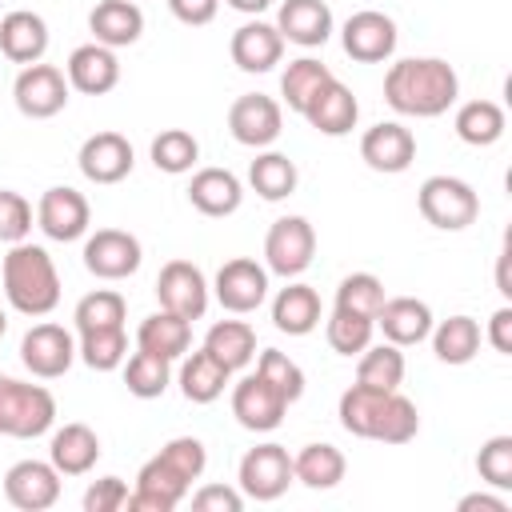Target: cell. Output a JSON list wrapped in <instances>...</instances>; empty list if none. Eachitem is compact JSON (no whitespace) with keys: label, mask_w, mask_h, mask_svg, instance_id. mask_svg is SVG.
Segmentation results:
<instances>
[{"label":"cell","mask_w":512,"mask_h":512,"mask_svg":"<svg viewBox=\"0 0 512 512\" xmlns=\"http://www.w3.org/2000/svg\"><path fill=\"white\" fill-rule=\"evenodd\" d=\"M208 468V452L196 436H172L152 460H144V468L136 472V488L128 492V512H172L192 480H200Z\"/></svg>","instance_id":"6da1fadb"},{"label":"cell","mask_w":512,"mask_h":512,"mask_svg":"<svg viewBox=\"0 0 512 512\" xmlns=\"http://www.w3.org/2000/svg\"><path fill=\"white\" fill-rule=\"evenodd\" d=\"M460 96V76L440 56H408L388 64L384 72V100L400 116L432 120L444 116Z\"/></svg>","instance_id":"7a4b0ae2"},{"label":"cell","mask_w":512,"mask_h":512,"mask_svg":"<svg viewBox=\"0 0 512 512\" xmlns=\"http://www.w3.org/2000/svg\"><path fill=\"white\" fill-rule=\"evenodd\" d=\"M340 428L360 436V440H376V444H408L420 432V412L416 404L396 388V392H376V388H344L340 404H336Z\"/></svg>","instance_id":"3957f363"},{"label":"cell","mask_w":512,"mask_h":512,"mask_svg":"<svg viewBox=\"0 0 512 512\" xmlns=\"http://www.w3.org/2000/svg\"><path fill=\"white\" fill-rule=\"evenodd\" d=\"M0 284H4L8 304L20 316H48L60 304V272H56L48 248H40L32 240L8 244Z\"/></svg>","instance_id":"277c9868"},{"label":"cell","mask_w":512,"mask_h":512,"mask_svg":"<svg viewBox=\"0 0 512 512\" xmlns=\"http://www.w3.org/2000/svg\"><path fill=\"white\" fill-rule=\"evenodd\" d=\"M56 424V396L44 384L0 376V436L36 440Z\"/></svg>","instance_id":"5b68a950"},{"label":"cell","mask_w":512,"mask_h":512,"mask_svg":"<svg viewBox=\"0 0 512 512\" xmlns=\"http://www.w3.org/2000/svg\"><path fill=\"white\" fill-rule=\"evenodd\" d=\"M420 216L440 232H464L480 216V196L460 176H428L416 192Z\"/></svg>","instance_id":"8992f818"},{"label":"cell","mask_w":512,"mask_h":512,"mask_svg":"<svg viewBox=\"0 0 512 512\" xmlns=\"http://www.w3.org/2000/svg\"><path fill=\"white\" fill-rule=\"evenodd\" d=\"M296 480L292 472V456L284 444H256L240 456V468H236V488L244 492V500H280L288 492V484Z\"/></svg>","instance_id":"52a82bcc"},{"label":"cell","mask_w":512,"mask_h":512,"mask_svg":"<svg viewBox=\"0 0 512 512\" xmlns=\"http://www.w3.org/2000/svg\"><path fill=\"white\" fill-rule=\"evenodd\" d=\"M312 256H316V228L304 216L272 220V228L264 236V268H268V276L296 280V276L308 272Z\"/></svg>","instance_id":"ba28073f"},{"label":"cell","mask_w":512,"mask_h":512,"mask_svg":"<svg viewBox=\"0 0 512 512\" xmlns=\"http://www.w3.org/2000/svg\"><path fill=\"white\" fill-rule=\"evenodd\" d=\"M12 100L20 108V116L28 120H52L68 108V76L56 64H24L16 84H12Z\"/></svg>","instance_id":"9c48e42d"},{"label":"cell","mask_w":512,"mask_h":512,"mask_svg":"<svg viewBox=\"0 0 512 512\" xmlns=\"http://www.w3.org/2000/svg\"><path fill=\"white\" fill-rule=\"evenodd\" d=\"M212 296L224 312L248 316L268 300V268L256 264L252 256H232L220 264V272L212 280Z\"/></svg>","instance_id":"30bf717a"},{"label":"cell","mask_w":512,"mask_h":512,"mask_svg":"<svg viewBox=\"0 0 512 512\" xmlns=\"http://www.w3.org/2000/svg\"><path fill=\"white\" fill-rule=\"evenodd\" d=\"M20 360L36 380H60L76 364V336L64 324H32L20 340Z\"/></svg>","instance_id":"8fae6325"},{"label":"cell","mask_w":512,"mask_h":512,"mask_svg":"<svg viewBox=\"0 0 512 512\" xmlns=\"http://www.w3.org/2000/svg\"><path fill=\"white\" fill-rule=\"evenodd\" d=\"M228 132L244 148H268L284 132V104L264 92H244L228 108Z\"/></svg>","instance_id":"7c38bea8"},{"label":"cell","mask_w":512,"mask_h":512,"mask_svg":"<svg viewBox=\"0 0 512 512\" xmlns=\"http://www.w3.org/2000/svg\"><path fill=\"white\" fill-rule=\"evenodd\" d=\"M156 300L164 312H176L184 320H200L208 312L212 284L192 260H168L156 276Z\"/></svg>","instance_id":"4fadbf2b"},{"label":"cell","mask_w":512,"mask_h":512,"mask_svg":"<svg viewBox=\"0 0 512 512\" xmlns=\"http://www.w3.org/2000/svg\"><path fill=\"white\" fill-rule=\"evenodd\" d=\"M88 224H92L88 196L68 184H56L36 200V228L56 244H72V240L88 236Z\"/></svg>","instance_id":"5bb4252c"},{"label":"cell","mask_w":512,"mask_h":512,"mask_svg":"<svg viewBox=\"0 0 512 512\" xmlns=\"http://www.w3.org/2000/svg\"><path fill=\"white\" fill-rule=\"evenodd\" d=\"M396 40H400L396 20L384 16V12H376V8L352 12V16L344 20V28H340L344 52H348L352 60H360V64H384V60H392Z\"/></svg>","instance_id":"9a60e30c"},{"label":"cell","mask_w":512,"mask_h":512,"mask_svg":"<svg viewBox=\"0 0 512 512\" xmlns=\"http://www.w3.org/2000/svg\"><path fill=\"white\" fill-rule=\"evenodd\" d=\"M144 260V248L124 228H96L84 240V268L96 280H128Z\"/></svg>","instance_id":"2e32d148"},{"label":"cell","mask_w":512,"mask_h":512,"mask_svg":"<svg viewBox=\"0 0 512 512\" xmlns=\"http://www.w3.org/2000/svg\"><path fill=\"white\" fill-rule=\"evenodd\" d=\"M60 480L52 460H16L4 472V500L20 512H48L60 500Z\"/></svg>","instance_id":"e0dca14e"},{"label":"cell","mask_w":512,"mask_h":512,"mask_svg":"<svg viewBox=\"0 0 512 512\" xmlns=\"http://www.w3.org/2000/svg\"><path fill=\"white\" fill-rule=\"evenodd\" d=\"M360 160H364L372 172H384V176L408 172L412 160H416V136H412V128H404L400 120H380V124H372V128L360 136Z\"/></svg>","instance_id":"ac0fdd59"},{"label":"cell","mask_w":512,"mask_h":512,"mask_svg":"<svg viewBox=\"0 0 512 512\" xmlns=\"http://www.w3.org/2000/svg\"><path fill=\"white\" fill-rule=\"evenodd\" d=\"M76 164H80V176L92 184H120L124 176H132L136 152H132L128 136H120V132H92L80 144Z\"/></svg>","instance_id":"d6986e66"},{"label":"cell","mask_w":512,"mask_h":512,"mask_svg":"<svg viewBox=\"0 0 512 512\" xmlns=\"http://www.w3.org/2000/svg\"><path fill=\"white\" fill-rule=\"evenodd\" d=\"M284 412H288V400L260 372H252V376H244V380L232 384V416H236L240 428H248V432H272V428H280Z\"/></svg>","instance_id":"ffe728a7"},{"label":"cell","mask_w":512,"mask_h":512,"mask_svg":"<svg viewBox=\"0 0 512 512\" xmlns=\"http://www.w3.org/2000/svg\"><path fill=\"white\" fill-rule=\"evenodd\" d=\"M300 116H304L320 136H348V132L356 128V120H360V104H356L352 88L332 76V80H324V84L316 88V96L304 104Z\"/></svg>","instance_id":"44dd1931"},{"label":"cell","mask_w":512,"mask_h":512,"mask_svg":"<svg viewBox=\"0 0 512 512\" xmlns=\"http://www.w3.org/2000/svg\"><path fill=\"white\" fill-rule=\"evenodd\" d=\"M228 52H232V64L240 72H272L284 60V36L276 32V24L252 16L232 32Z\"/></svg>","instance_id":"7402d4cb"},{"label":"cell","mask_w":512,"mask_h":512,"mask_svg":"<svg viewBox=\"0 0 512 512\" xmlns=\"http://www.w3.org/2000/svg\"><path fill=\"white\" fill-rule=\"evenodd\" d=\"M64 76H68V88H76L84 96H108L120 84V60H116L112 48L92 40V44L72 48V56L64 64Z\"/></svg>","instance_id":"603a6c76"},{"label":"cell","mask_w":512,"mask_h":512,"mask_svg":"<svg viewBox=\"0 0 512 512\" xmlns=\"http://www.w3.org/2000/svg\"><path fill=\"white\" fill-rule=\"evenodd\" d=\"M276 32L284 36V44L324 48L332 36V8L324 0H280Z\"/></svg>","instance_id":"cb8c5ba5"},{"label":"cell","mask_w":512,"mask_h":512,"mask_svg":"<svg viewBox=\"0 0 512 512\" xmlns=\"http://www.w3.org/2000/svg\"><path fill=\"white\" fill-rule=\"evenodd\" d=\"M432 324H436L432 320V308L424 300H416V296H384V304L376 312V328L396 348H408V344L428 340Z\"/></svg>","instance_id":"d4e9b609"},{"label":"cell","mask_w":512,"mask_h":512,"mask_svg":"<svg viewBox=\"0 0 512 512\" xmlns=\"http://www.w3.org/2000/svg\"><path fill=\"white\" fill-rule=\"evenodd\" d=\"M188 204H192L200 216H212V220L232 216V212L244 204V184H240V176L228 172V168H200V172H192V180H188Z\"/></svg>","instance_id":"484cf974"},{"label":"cell","mask_w":512,"mask_h":512,"mask_svg":"<svg viewBox=\"0 0 512 512\" xmlns=\"http://www.w3.org/2000/svg\"><path fill=\"white\" fill-rule=\"evenodd\" d=\"M0 52L12 64H40L48 52V24L40 12L12 8L0 16Z\"/></svg>","instance_id":"4316f807"},{"label":"cell","mask_w":512,"mask_h":512,"mask_svg":"<svg viewBox=\"0 0 512 512\" xmlns=\"http://www.w3.org/2000/svg\"><path fill=\"white\" fill-rule=\"evenodd\" d=\"M176 380H180V396H184L188 404H212V400H220L224 388L232 384V372L200 344L196 352H184V356H180Z\"/></svg>","instance_id":"83f0119b"},{"label":"cell","mask_w":512,"mask_h":512,"mask_svg":"<svg viewBox=\"0 0 512 512\" xmlns=\"http://www.w3.org/2000/svg\"><path fill=\"white\" fill-rule=\"evenodd\" d=\"M48 460H52V468L60 476H88L96 468V460H100V436L88 424L72 420V424H64V428L52 432Z\"/></svg>","instance_id":"f1b7e54d"},{"label":"cell","mask_w":512,"mask_h":512,"mask_svg":"<svg viewBox=\"0 0 512 512\" xmlns=\"http://www.w3.org/2000/svg\"><path fill=\"white\" fill-rule=\"evenodd\" d=\"M88 32L96 44L104 48H128L140 40L144 32V12L136 0H100L92 12H88Z\"/></svg>","instance_id":"f546056e"},{"label":"cell","mask_w":512,"mask_h":512,"mask_svg":"<svg viewBox=\"0 0 512 512\" xmlns=\"http://www.w3.org/2000/svg\"><path fill=\"white\" fill-rule=\"evenodd\" d=\"M272 324L288 336H308L320 328V296L304 280H288L272 300Z\"/></svg>","instance_id":"4dcf8cb0"},{"label":"cell","mask_w":512,"mask_h":512,"mask_svg":"<svg viewBox=\"0 0 512 512\" xmlns=\"http://www.w3.org/2000/svg\"><path fill=\"white\" fill-rule=\"evenodd\" d=\"M136 348L152 352V356H164V360H180L188 348H192V320L176 316V312H152L140 320L136 328Z\"/></svg>","instance_id":"1f68e13d"},{"label":"cell","mask_w":512,"mask_h":512,"mask_svg":"<svg viewBox=\"0 0 512 512\" xmlns=\"http://www.w3.org/2000/svg\"><path fill=\"white\" fill-rule=\"evenodd\" d=\"M432 352H436V360L440 364H472L476 360V352H480V344H484V332H480V324L472 320V316H448V320H440V324H432Z\"/></svg>","instance_id":"d6a6232c"},{"label":"cell","mask_w":512,"mask_h":512,"mask_svg":"<svg viewBox=\"0 0 512 512\" xmlns=\"http://www.w3.org/2000/svg\"><path fill=\"white\" fill-rule=\"evenodd\" d=\"M292 472H296V480L304 484V488H312V492H328V488H336L340 480H344V472H348V460H344V452L336 448V444H304L296 456H292Z\"/></svg>","instance_id":"836d02e7"},{"label":"cell","mask_w":512,"mask_h":512,"mask_svg":"<svg viewBox=\"0 0 512 512\" xmlns=\"http://www.w3.org/2000/svg\"><path fill=\"white\" fill-rule=\"evenodd\" d=\"M452 128H456V136H460L464 144H472V148H492V144L504 136L508 116H504V108H500L496 100H464V104L456 108Z\"/></svg>","instance_id":"e575fe53"},{"label":"cell","mask_w":512,"mask_h":512,"mask_svg":"<svg viewBox=\"0 0 512 512\" xmlns=\"http://www.w3.org/2000/svg\"><path fill=\"white\" fill-rule=\"evenodd\" d=\"M204 348L228 368V372H240L252 364L256 356V332L248 320H216L208 332H204Z\"/></svg>","instance_id":"d590c367"},{"label":"cell","mask_w":512,"mask_h":512,"mask_svg":"<svg viewBox=\"0 0 512 512\" xmlns=\"http://www.w3.org/2000/svg\"><path fill=\"white\" fill-rule=\"evenodd\" d=\"M296 184H300V172H296V164H292L284 152H272V148H268V152H260V156L248 164V188H252L260 200H268V204L292 196Z\"/></svg>","instance_id":"8d00e7d4"},{"label":"cell","mask_w":512,"mask_h":512,"mask_svg":"<svg viewBox=\"0 0 512 512\" xmlns=\"http://www.w3.org/2000/svg\"><path fill=\"white\" fill-rule=\"evenodd\" d=\"M356 384L376 388V392H396L404 384V352L388 340L368 344L360 352V364H356Z\"/></svg>","instance_id":"74e56055"},{"label":"cell","mask_w":512,"mask_h":512,"mask_svg":"<svg viewBox=\"0 0 512 512\" xmlns=\"http://www.w3.org/2000/svg\"><path fill=\"white\" fill-rule=\"evenodd\" d=\"M124 388L136 396V400H156L168 392L172 384V360L164 356H152L144 348H136L132 356H124Z\"/></svg>","instance_id":"f35d334b"},{"label":"cell","mask_w":512,"mask_h":512,"mask_svg":"<svg viewBox=\"0 0 512 512\" xmlns=\"http://www.w3.org/2000/svg\"><path fill=\"white\" fill-rule=\"evenodd\" d=\"M148 156H152L156 172L184 176V172H192L196 160H200V140H196L188 128H164L160 136H152Z\"/></svg>","instance_id":"ab89813d"},{"label":"cell","mask_w":512,"mask_h":512,"mask_svg":"<svg viewBox=\"0 0 512 512\" xmlns=\"http://www.w3.org/2000/svg\"><path fill=\"white\" fill-rule=\"evenodd\" d=\"M336 72L324 64V60H316V56H300V60H288V68H284V76H280V96H284V104L292 108V112H304V104L316 96V88L324 84V80H332Z\"/></svg>","instance_id":"60d3db41"},{"label":"cell","mask_w":512,"mask_h":512,"mask_svg":"<svg viewBox=\"0 0 512 512\" xmlns=\"http://www.w3.org/2000/svg\"><path fill=\"white\" fill-rule=\"evenodd\" d=\"M128 356V332L124 328H96L76 332V360H84L92 372H112Z\"/></svg>","instance_id":"b9f144b4"},{"label":"cell","mask_w":512,"mask_h":512,"mask_svg":"<svg viewBox=\"0 0 512 512\" xmlns=\"http://www.w3.org/2000/svg\"><path fill=\"white\" fill-rule=\"evenodd\" d=\"M124 316H128V304L116 288H96L88 296H80L72 320H76V332H96V328H124Z\"/></svg>","instance_id":"7bdbcfd3"},{"label":"cell","mask_w":512,"mask_h":512,"mask_svg":"<svg viewBox=\"0 0 512 512\" xmlns=\"http://www.w3.org/2000/svg\"><path fill=\"white\" fill-rule=\"evenodd\" d=\"M372 332H376L372 316H356V312H344V308H332V316L324 324L328 348L340 352V356H360L372 344Z\"/></svg>","instance_id":"ee69618b"},{"label":"cell","mask_w":512,"mask_h":512,"mask_svg":"<svg viewBox=\"0 0 512 512\" xmlns=\"http://www.w3.org/2000/svg\"><path fill=\"white\" fill-rule=\"evenodd\" d=\"M380 304H384V280L372 276V272H352V276L340 280L332 308H344V312H356V316H372L376 320Z\"/></svg>","instance_id":"f6af8a7d"},{"label":"cell","mask_w":512,"mask_h":512,"mask_svg":"<svg viewBox=\"0 0 512 512\" xmlns=\"http://www.w3.org/2000/svg\"><path fill=\"white\" fill-rule=\"evenodd\" d=\"M256 372H260V376H264L288 404H296V400L304 396V384H308V380H304V368H300L288 352H280V348H264V352L256 356Z\"/></svg>","instance_id":"bcb514c9"},{"label":"cell","mask_w":512,"mask_h":512,"mask_svg":"<svg viewBox=\"0 0 512 512\" xmlns=\"http://www.w3.org/2000/svg\"><path fill=\"white\" fill-rule=\"evenodd\" d=\"M476 472L488 488L508 492L512 488V436H488L476 452Z\"/></svg>","instance_id":"7dc6e473"},{"label":"cell","mask_w":512,"mask_h":512,"mask_svg":"<svg viewBox=\"0 0 512 512\" xmlns=\"http://www.w3.org/2000/svg\"><path fill=\"white\" fill-rule=\"evenodd\" d=\"M32 220H36L32 204H28L20 192L0 188V244H20V240H28Z\"/></svg>","instance_id":"c3c4849f"},{"label":"cell","mask_w":512,"mask_h":512,"mask_svg":"<svg viewBox=\"0 0 512 512\" xmlns=\"http://www.w3.org/2000/svg\"><path fill=\"white\" fill-rule=\"evenodd\" d=\"M128 504V484L120 476H100L84 492V512H120Z\"/></svg>","instance_id":"681fc988"},{"label":"cell","mask_w":512,"mask_h":512,"mask_svg":"<svg viewBox=\"0 0 512 512\" xmlns=\"http://www.w3.org/2000/svg\"><path fill=\"white\" fill-rule=\"evenodd\" d=\"M192 508L196 512H240L244 508V492L232 484H204L192 492Z\"/></svg>","instance_id":"f907efd6"},{"label":"cell","mask_w":512,"mask_h":512,"mask_svg":"<svg viewBox=\"0 0 512 512\" xmlns=\"http://www.w3.org/2000/svg\"><path fill=\"white\" fill-rule=\"evenodd\" d=\"M168 12H172L180 24H188V28H204V24L216 20L220 0H168Z\"/></svg>","instance_id":"816d5d0a"},{"label":"cell","mask_w":512,"mask_h":512,"mask_svg":"<svg viewBox=\"0 0 512 512\" xmlns=\"http://www.w3.org/2000/svg\"><path fill=\"white\" fill-rule=\"evenodd\" d=\"M484 340H488L500 356H512V308H508V304L496 308V312L488 316V332H484Z\"/></svg>","instance_id":"f5cc1de1"},{"label":"cell","mask_w":512,"mask_h":512,"mask_svg":"<svg viewBox=\"0 0 512 512\" xmlns=\"http://www.w3.org/2000/svg\"><path fill=\"white\" fill-rule=\"evenodd\" d=\"M456 508L460 512H508V500L492 496V492H468V496H460Z\"/></svg>","instance_id":"db71d44e"},{"label":"cell","mask_w":512,"mask_h":512,"mask_svg":"<svg viewBox=\"0 0 512 512\" xmlns=\"http://www.w3.org/2000/svg\"><path fill=\"white\" fill-rule=\"evenodd\" d=\"M508 260H512V252L504 248V252H500V260H496V288H500V296H504V300H512V280H508Z\"/></svg>","instance_id":"11a10c76"},{"label":"cell","mask_w":512,"mask_h":512,"mask_svg":"<svg viewBox=\"0 0 512 512\" xmlns=\"http://www.w3.org/2000/svg\"><path fill=\"white\" fill-rule=\"evenodd\" d=\"M228 8H236L244 16H260L264 8H272V0H228Z\"/></svg>","instance_id":"9f6ffc18"},{"label":"cell","mask_w":512,"mask_h":512,"mask_svg":"<svg viewBox=\"0 0 512 512\" xmlns=\"http://www.w3.org/2000/svg\"><path fill=\"white\" fill-rule=\"evenodd\" d=\"M4 332H8V316H4V308H0V340H4Z\"/></svg>","instance_id":"6f0895ef"}]
</instances>
